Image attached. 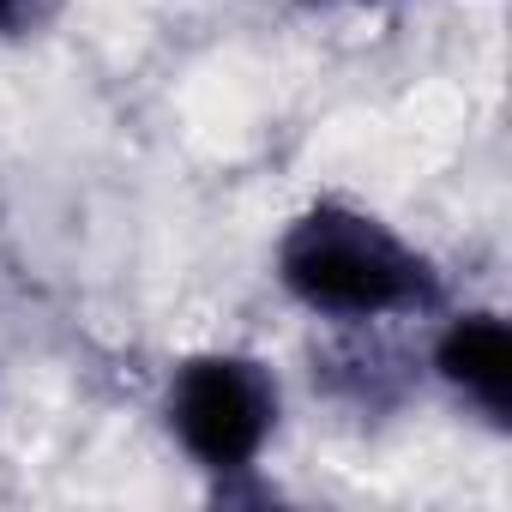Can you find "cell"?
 <instances>
[{"label": "cell", "mask_w": 512, "mask_h": 512, "mask_svg": "<svg viewBox=\"0 0 512 512\" xmlns=\"http://www.w3.org/2000/svg\"><path fill=\"white\" fill-rule=\"evenodd\" d=\"M278 284L320 320L368 326L440 302V272L392 223L362 205L320 199L278 241Z\"/></svg>", "instance_id": "obj_1"}, {"label": "cell", "mask_w": 512, "mask_h": 512, "mask_svg": "<svg viewBox=\"0 0 512 512\" xmlns=\"http://www.w3.org/2000/svg\"><path fill=\"white\" fill-rule=\"evenodd\" d=\"M169 434L205 476H247L278 434L284 392L260 356L205 350L169 374Z\"/></svg>", "instance_id": "obj_2"}, {"label": "cell", "mask_w": 512, "mask_h": 512, "mask_svg": "<svg viewBox=\"0 0 512 512\" xmlns=\"http://www.w3.org/2000/svg\"><path fill=\"white\" fill-rule=\"evenodd\" d=\"M434 374L458 404H470L488 428L512 422V332L494 308H464L434 338Z\"/></svg>", "instance_id": "obj_3"}, {"label": "cell", "mask_w": 512, "mask_h": 512, "mask_svg": "<svg viewBox=\"0 0 512 512\" xmlns=\"http://www.w3.org/2000/svg\"><path fill=\"white\" fill-rule=\"evenodd\" d=\"M55 0H0V37H19V31H37L49 19Z\"/></svg>", "instance_id": "obj_4"}]
</instances>
